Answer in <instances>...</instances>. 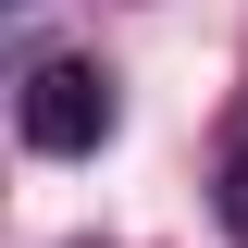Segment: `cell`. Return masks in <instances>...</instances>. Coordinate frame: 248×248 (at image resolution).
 <instances>
[{"label":"cell","instance_id":"cell-1","mask_svg":"<svg viewBox=\"0 0 248 248\" xmlns=\"http://www.w3.org/2000/svg\"><path fill=\"white\" fill-rule=\"evenodd\" d=\"M13 124H25V149H37V161H87V149H112L124 87H112V62L50 50V62H25V87H13Z\"/></svg>","mask_w":248,"mask_h":248}]
</instances>
